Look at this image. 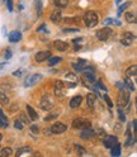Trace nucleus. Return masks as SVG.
Segmentation results:
<instances>
[{
    "label": "nucleus",
    "mask_w": 137,
    "mask_h": 157,
    "mask_svg": "<svg viewBox=\"0 0 137 157\" xmlns=\"http://www.w3.org/2000/svg\"><path fill=\"white\" fill-rule=\"evenodd\" d=\"M64 32H65V33H70V32H71V33H72V32L75 33V32H79V29H77V28H65Z\"/></svg>",
    "instance_id": "nucleus-37"
},
{
    "label": "nucleus",
    "mask_w": 137,
    "mask_h": 157,
    "mask_svg": "<svg viewBox=\"0 0 137 157\" xmlns=\"http://www.w3.org/2000/svg\"><path fill=\"white\" fill-rule=\"evenodd\" d=\"M123 84L126 85V87H127V89H130L131 91H135V90H136L135 84H133V81L131 80V77H126V78H124V82H123Z\"/></svg>",
    "instance_id": "nucleus-20"
},
{
    "label": "nucleus",
    "mask_w": 137,
    "mask_h": 157,
    "mask_svg": "<svg viewBox=\"0 0 137 157\" xmlns=\"http://www.w3.org/2000/svg\"><path fill=\"white\" fill-rule=\"evenodd\" d=\"M0 104H2V105L9 104V98H8L3 91H0Z\"/></svg>",
    "instance_id": "nucleus-29"
},
{
    "label": "nucleus",
    "mask_w": 137,
    "mask_h": 157,
    "mask_svg": "<svg viewBox=\"0 0 137 157\" xmlns=\"http://www.w3.org/2000/svg\"><path fill=\"white\" fill-rule=\"evenodd\" d=\"M121 93H119V99H118V104L119 106H126L130 104V91L126 89V86L119 89Z\"/></svg>",
    "instance_id": "nucleus-3"
},
{
    "label": "nucleus",
    "mask_w": 137,
    "mask_h": 157,
    "mask_svg": "<svg viewBox=\"0 0 137 157\" xmlns=\"http://www.w3.org/2000/svg\"><path fill=\"white\" fill-rule=\"evenodd\" d=\"M81 41H83V38H76V39H74L72 42L74 43H77V42H81Z\"/></svg>",
    "instance_id": "nucleus-50"
},
{
    "label": "nucleus",
    "mask_w": 137,
    "mask_h": 157,
    "mask_svg": "<svg viewBox=\"0 0 137 157\" xmlns=\"http://www.w3.org/2000/svg\"><path fill=\"white\" fill-rule=\"evenodd\" d=\"M118 143V141H117V137H114V136H111V137H105L104 138V146L107 147V148H112V147L114 146V144H117Z\"/></svg>",
    "instance_id": "nucleus-14"
},
{
    "label": "nucleus",
    "mask_w": 137,
    "mask_h": 157,
    "mask_svg": "<svg viewBox=\"0 0 137 157\" xmlns=\"http://www.w3.org/2000/svg\"><path fill=\"white\" fill-rule=\"evenodd\" d=\"M84 22L86 24V27H89V28H93L98 24V22H99V18H98V14L95 12H88L85 13L84 15Z\"/></svg>",
    "instance_id": "nucleus-1"
},
{
    "label": "nucleus",
    "mask_w": 137,
    "mask_h": 157,
    "mask_svg": "<svg viewBox=\"0 0 137 157\" xmlns=\"http://www.w3.org/2000/svg\"><path fill=\"white\" fill-rule=\"evenodd\" d=\"M135 41V34L131 32H124L121 37V43L123 46H130Z\"/></svg>",
    "instance_id": "nucleus-8"
},
{
    "label": "nucleus",
    "mask_w": 137,
    "mask_h": 157,
    "mask_svg": "<svg viewBox=\"0 0 137 157\" xmlns=\"http://www.w3.org/2000/svg\"><path fill=\"white\" fill-rule=\"evenodd\" d=\"M40 106L42 108L43 110H51L52 108H53V100L51 99V96H48V95H43V96L41 98Z\"/></svg>",
    "instance_id": "nucleus-5"
},
{
    "label": "nucleus",
    "mask_w": 137,
    "mask_h": 157,
    "mask_svg": "<svg viewBox=\"0 0 137 157\" xmlns=\"http://www.w3.org/2000/svg\"><path fill=\"white\" fill-rule=\"evenodd\" d=\"M51 21H52L53 23H56V24L60 23V22L62 21V14H61V12H60V10L52 12V14H51Z\"/></svg>",
    "instance_id": "nucleus-16"
},
{
    "label": "nucleus",
    "mask_w": 137,
    "mask_h": 157,
    "mask_svg": "<svg viewBox=\"0 0 137 157\" xmlns=\"http://www.w3.org/2000/svg\"><path fill=\"white\" fill-rule=\"evenodd\" d=\"M92 127V123L89 121H84L81 118H75L72 122V128L79 129V128H89Z\"/></svg>",
    "instance_id": "nucleus-6"
},
{
    "label": "nucleus",
    "mask_w": 137,
    "mask_h": 157,
    "mask_svg": "<svg viewBox=\"0 0 137 157\" xmlns=\"http://www.w3.org/2000/svg\"><path fill=\"white\" fill-rule=\"evenodd\" d=\"M80 137L83 140H90V138H94L95 137V132L92 129V127H89V128H83Z\"/></svg>",
    "instance_id": "nucleus-11"
},
{
    "label": "nucleus",
    "mask_w": 137,
    "mask_h": 157,
    "mask_svg": "<svg viewBox=\"0 0 137 157\" xmlns=\"http://www.w3.org/2000/svg\"><path fill=\"white\" fill-rule=\"evenodd\" d=\"M53 4L57 8H65L68 4V0H53Z\"/></svg>",
    "instance_id": "nucleus-24"
},
{
    "label": "nucleus",
    "mask_w": 137,
    "mask_h": 157,
    "mask_svg": "<svg viewBox=\"0 0 137 157\" xmlns=\"http://www.w3.org/2000/svg\"><path fill=\"white\" fill-rule=\"evenodd\" d=\"M6 8L9 12H13V0H6Z\"/></svg>",
    "instance_id": "nucleus-35"
},
{
    "label": "nucleus",
    "mask_w": 137,
    "mask_h": 157,
    "mask_svg": "<svg viewBox=\"0 0 137 157\" xmlns=\"http://www.w3.org/2000/svg\"><path fill=\"white\" fill-rule=\"evenodd\" d=\"M113 34V31L109 28V27H104V28H102L100 31H98L96 32V38L99 39V41H108L109 39V37Z\"/></svg>",
    "instance_id": "nucleus-4"
},
{
    "label": "nucleus",
    "mask_w": 137,
    "mask_h": 157,
    "mask_svg": "<svg viewBox=\"0 0 137 157\" xmlns=\"http://www.w3.org/2000/svg\"><path fill=\"white\" fill-rule=\"evenodd\" d=\"M105 25H108V24H113V19H111V18H108V19H105V21L103 22Z\"/></svg>",
    "instance_id": "nucleus-45"
},
{
    "label": "nucleus",
    "mask_w": 137,
    "mask_h": 157,
    "mask_svg": "<svg viewBox=\"0 0 137 157\" xmlns=\"http://www.w3.org/2000/svg\"><path fill=\"white\" fill-rule=\"evenodd\" d=\"M27 112H28V117H29V119H32V121H37L38 119V114L37 112L33 109V108L31 105H27Z\"/></svg>",
    "instance_id": "nucleus-17"
},
{
    "label": "nucleus",
    "mask_w": 137,
    "mask_h": 157,
    "mask_svg": "<svg viewBox=\"0 0 137 157\" xmlns=\"http://www.w3.org/2000/svg\"><path fill=\"white\" fill-rule=\"evenodd\" d=\"M75 147H76V150H77V152H79L80 155H84L85 153V151H84V148L81 146H77V144H75Z\"/></svg>",
    "instance_id": "nucleus-41"
},
{
    "label": "nucleus",
    "mask_w": 137,
    "mask_h": 157,
    "mask_svg": "<svg viewBox=\"0 0 137 157\" xmlns=\"http://www.w3.org/2000/svg\"><path fill=\"white\" fill-rule=\"evenodd\" d=\"M96 86L98 87H99V89H102V90H104V91H107V90H108V87H107L102 81H98V84H96Z\"/></svg>",
    "instance_id": "nucleus-38"
},
{
    "label": "nucleus",
    "mask_w": 137,
    "mask_h": 157,
    "mask_svg": "<svg viewBox=\"0 0 137 157\" xmlns=\"http://www.w3.org/2000/svg\"><path fill=\"white\" fill-rule=\"evenodd\" d=\"M42 80V75L41 74H33L31 76H28L24 81V87H32L34 85H37Z\"/></svg>",
    "instance_id": "nucleus-2"
},
{
    "label": "nucleus",
    "mask_w": 137,
    "mask_h": 157,
    "mask_svg": "<svg viewBox=\"0 0 137 157\" xmlns=\"http://www.w3.org/2000/svg\"><path fill=\"white\" fill-rule=\"evenodd\" d=\"M55 94L56 96H64L65 95V84L60 80L55 81Z\"/></svg>",
    "instance_id": "nucleus-10"
},
{
    "label": "nucleus",
    "mask_w": 137,
    "mask_h": 157,
    "mask_svg": "<svg viewBox=\"0 0 137 157\" xmlns=\"http://www.w3.org/2000/svg\"><path fill=\"white\" fill-rule=\"evenodd\" d=\"M135 143V138H133V137L131 136H128V137H127V141H126V146H130V144H133Z\"/></svg>",
    "instance_id": "nucleus-36"
},
{
    "label": "nucleus",
    "mask_w": 137,
    "mask_h": 157,
    "mask_svg": "<svg viewBox=\"0 0 137 157\" xmlns=\"http://www.w3.org/2000/svg\"><path fill=\"white\" fill-rule=\"evenodd\" d=\"M3 2H4V0H0V4H2V3H3Z\"/></svg>",
    "instance_id": "nucleus-55"
},
{
    "label": "nucleus",
    "mask_w": 137,
    "mask_h": 157,
    "mask_svg": "<svg viewBox=\"0 0 137 157\" xmlns=\"http://www.w3.org/2000/svg\"><path fill=\"white\" fill-rule=\"evenodd\" d=\"M28 152H31V147H22V148H19L18 151H17V153H15V156H22V155H24V153H28Z\"/></svg>",
    "instance_id": "nucleus-28"
},
{
    "label": "nucleus",
    "mask_w": 137,
    "mask_h": 157,
    "mask_svg": "<svg viewBox=\"0 0 137 157\" xmlns=\"http://www.w3.org/2000/svg\"><path fill=\"white\" fill-rule=\"evenodd\" d=\"M66 129H67L66 124H64V123H61V122H56V123L51 127V133H53V134H61V133L66 132Z\"/></svg>",
    "instance_id": "nucleus-7"
},
{
    "label": "nucleus",
    "mask_w": 137,
    "mask_h": 157,
    "mask_svg": "<svg viewBox=\"0 0 137 157\" xmlns=\"http://www.w3.org/2000/svg\"><path fill=\"white\" fill-rule=\"evenodd\" d=\"M12 55H13V53H12L10 50H6V51H5V58H6V60H9V58L12 57Z\"/></svg>",
    "instance_id": "nucleus-42"
},
{
    "label": "nucleus",
    "mask_w": 137,
    "mask_h": 157,
    "mask_svg": "<svg viewBox=\"0 0 137 157\" xmlns=\"http://www.w3.org/2000/svg\"><path fill=\"white\" fill-rule=\"evenodd\" d=\"M0 127H3V128H6L8 127V118L4 115L2 109H0Z\"/></svg>",
    "instance_id": "nucleus-21"
},
{
    "label": "nucleus",
    "mask_w": 137,
    "mask_h": 157,
    "mask_svg": "<svg viewBox=\"0 0 137 157\" xmlns=\"http://www.w3.org/2000/svg\"><path fill=\"white\" fill-rule=\"evenodd\" d=\"M85 77H86V80L90 81V82H94L95 81V76L93 75V72H86L85 74Z\"/></svg>",
    "instance_id": "nucleus-32"
},
{
    "label": "nucleus",
    "mask_w": 137,
    "mask_h": 157,
    "mask_svg": "<svg viewBox=\"0 0 137 157\" xmlns=\"http://www.w3.org/2000/svg\"><path fill=\"white\" fill-rule=\"evenodd\" d=\"M2 140H3V134L0 133V142H2Z\"/></svg>",
    "instance_id": "nucleus-54"
},
{
    "label": "nucleus",
    "mask_w": 137,
    "mask_h": 157,
    "mask_svg": "<svg viewBox=\"0 0 137 157\" xmlns=\"http://www.w3.org/2000/svg\"><path fill=\"white\" fill-rule=\"evenodd\" d=\"M13 155V150L9 148V147H5V148H2L0 151V156L2 157H6V156H12Z\"/></svg>",
    "instance_id": "nucleus-25"
},
{
    "label": "nucleus",
    "mask_w": 137,
    "mask_h": 157,
    "mask_svg": "<svg viewBox=\"0 0 137 157\" xmlns=\"http://www.w3.org/2000/svg\"><path fill=\"white\" fill-rule=\"evenodd\" d=\"M119 121L121 122H124L126 121V117H124V114H123V112L119 109Z\"/></svg>",
    "instance_id": "nucleus-43"
},
{
    "label": "nucleus",
    "mask_w": 137,
    "mask_h": 157,
    "mask_svg": "<svg viewBox=\"0 0 137 157\" xmlns=\"http://www.w3.org/2000/svg\"><path fill=\"white\" fill-rule=\"evenodd\" d=\"M79 48H80V46H77V44H76V46H75V48H74V50H75V51H79Z\"/></svg>",
    "instance_id": "nucleus-52"
},
{
    "label": "nucleus",
    "mask_w": 137,
    "mask_h": 157,
    "mask_svg": "<svg viewBox=\"0 0 137 157\" xmlns=\"http://www.w3.org/2000/svg\"><path fill=\"white\" fill-rule=\"evenodd\" d=\"M51 56H52V53H51L50 51H40V52L36 53L34 58H36L37 62H43V61L48 60V58H50Z\"/></svg>",
    "instance_id": "nucleus-9"
},
{
    "label": "nucleus",
    "mask_w": 137,
    "mask_h": 157,
    "mask_svg": "<svg viewBox=\"0 0 137 157\" xmlns=\"http://www.w3.org/2000/svg\"><path fill=\"white\" fill-rule=\"evenodd\" d=\"M124 17H126V21L128 23H136V15L133 13H126Z\"/></svg>",
    "instance_id": "nucleus-26"
},
{
    "label": "nucleus",
    "mask_w": 137,
    "mask_h": 157,
    "mask_svg": "<svg viewBox=\"0 0 137 157\" xmlns=\"http://www.w3.org/2000/svg\"><path fill=\"white\" fill-rule=\"evenodd\" d=\"M34 5H36V8H37V12L40 13L41 6H42V0H36V2H34Z\"/></svg>",
    "instance_id": "nucleus-34"
},
{
    "label": "nucleus",
    "mask_w": 137,
    "mask_h": 157,
    "mask_svg": "<svg viewBox=\"0 0 137 157\" xmlns=\"http://www.w3.org/2000/svg\"><path fill=\"white\" fill-rule=\"evenodd\" d=\"M19 117H21V118H19V121H21L22 123H25V124L29 123V119L27 118V115H25L24 113H21V114H19Z\"/></svg>",
    "instance_id": "nucleus-33"
},
{
    "label": "nucleus",
    "mask_w": 137,
    "mask_h": 157,
    "mask_svg": "<svg viewBox=\"0 0 137 157\" xmlns=\"http://www.w3.org/2000/svg\"><path fill=\"white\" fill-rule=\"evenodd\" d=\"M14 128L18 129V131H22V129H23V123L19 121V119H17V121L14 122Z\"/></svg>",
    "instance_id": "nucleus-31"
},
{
    "label": "nucleus",
    "mask_w": 137,
    "mask_h": 157,
    "mask_svg": "<svg viewBox=\"0 0 137 157\" xmlns=\"http://www.w3.org/2000/svg\"><path fill=\"white\" fill-rule=\"evenodd\" d=\"M31 131H32L33 133H38V132H40V129H38L37 125H32V127H31Z\"/></svg>",
    "instance_id": "nucleus-44"
},
{
    "label": "nucleus",
    "mask_w": 137,
    "mask_h": 157,
    "mask_svg": "<svg viewBox=\"0 0 137 157\" xmlns=\"http://www.w3.org/2000/svg\"><path fill=\"white\" fill-rule=\"evenodd\" d=\"M81 103H83V96L81 95H75L72 99L70 100V108H72V109H76V108L80 106Z\"/></svg>",
    "instance_id": "nucleus-13"
},
{
    "label": "nucleus",
    "mask_w": 137,
    "mask_h": 157,
    "mask_svg": "<svg viewBox=\"0 0 137 157\" xmlns=\"http://www.w3.org/2000/svg\"><path fill=\"white\" fill-rule=\"evenodd\" d=\"M22 74H23V72H22L21 70H18V71H14V72H13L14 76H22Z\"/></svg>",
    "instance_id": "nucleus-47"
},
{
    "label": "nucleus",
    "mask_w": 137,
    "mask_h": 157,
    "mask_svg": "<svg viewBox=\"0 0 137 157\" xmlns=\"http://www.w3.org/2000/svg\"><path fill=\"white\" fill-rule=\"evenodd\" d=\"M62 60V58L61 57H56V56H51L50 58H48V66H55L56 63H58V62H60Z\"/></svg>",
    "instance_id": "nucleus-22"
},
{
    "label": "nucleus",
    "mask_w": 137,
    "mask_h": 157,
    "mask_svg": "<svg viewBox=\"0 0 137 157\" xmlns=\"http://www.w3.org/2000/svg\"><path fill=\"white\" fill-rule=\"evenodd\" d=\"M66 77H67V78H74L75 75H74V74H66Z\"/></svg>",
    "instance_id": "nucleus-49"
},
{
    "label": "nucleus",
    "mask_w": 137,
    "mask_h": 157,
    "mask_svg": "<svg viewBox=\"0 0 137 157\" xmlns=\"http://www.w3.org/2000/svg\"><path fill=\"white\" fill-rule=\"evenodd\" d=\"M126 75H127V77H136L137 76V66L132 65L131 67H128L126 71Z\"/></svg>",
    "instance_id": "nucleus-18"
},
{
    "label": "nucleus",
    "mask_w": 137,
    "mask_h": 157,
    "mask_svg": "<svg viewBox=\"0 0 137 157\" xmlns=\"http://www.w3.org/2000/svg\"><path fill=\"white\" fill-rule=\"evenodd\" d=\"M121 153H122V147H121V144H114L112 148H111V155L112 156H121Z\"/></svg>",
    "instance_id": "nucleus-19"
},
{
    "label": "nucleus",
    "mask_w": 137,
    "mask_h": 157,
    "mask_svg": "<svg viewBox=\"0 0 137 157\" xmlns=\"http://www.w3.org/2000/svg\"><path fill=\"white\" fill-rule=\"evenodd\" d=\"M103 98H104V100L107 101V104H108V105H109V108H112V105H113V103H112V100L109 99V96H108V95H104Z\"/></svg>",
    "instance_id": "nucleus-40"
},
{
    "label": "nucleus",
    "mask_w": 137,
    "mask_h": 157,
    "mask_svg": "<svg viewBox=\"0 0 137 157\" xmlns=\"http://www.w3.org/2000/svg\"><path fill=\"white\" fill-rule=\"evenodd\" d=\"M55 118H57V114H50V115H47V117L45 118V121H46V122H50V121H53Z\"/></svg>",
    "instance_id": "nucleus-39"
},
{
    "label": "nucleus",
    "mask_w": 137,
    "mask_h": 157,
    "mask_svg": "<svg viewBox=\"0 0 137 157\" xmlns=\"http://www.w3.org/2000/svg\"><path fill=\"white\" fill-rule=\"evenodd\" d=\"M130 5H131V2H126V3H123V4L118 8V17H121V14H122V13L126 10V9L130 6Z\"/></svg>",
    "instance_id": "nucleus-30"
},
{
    "label": "nucleus",
    "mask_w": 137,
    "mask_h": 157,
    "mask_svg": "<svg viewBox=\"0 0 137 157\" xmlns=\"http://www.w3.org/2000/svg\"><path fill=\"white\" fill-rule=\"evenodd\" d=\"M115 25H121V21H115V22H113Z\"/></svg>",
    "instance_id": "nucleus-51"
},
{
    "label": "nucleus",
    "mask_w": 137,
    "mask_h": 157,
    "mask_svg": "<svg viewBox=\"0 0 137 157\" xmlns=\"http://www.w3.org/2000/svg\"><path fill=\"white\" fill-rule=\"evenodd\" d=\"M115 85L118 86V89H122V87H124V84H123V82H117Z\"/></svg>",
    "instance_id": "nucleus-48"
},
{
    "label": "nucleus",
    "mask_w": 137,
    "mask_h": 157,
    "mask_svg": "<svg viewBox=\"0 0 137 157\" xmlns=\"http://www.w3.org/2000/svg\"><path fill=\"white\" fill-rule=\"evenodd\" d=\"M121 2H122V0H115V4H117V5H119Z\"/></svg>",
    "instance_id": "nucleus-53"
},
{
    "label": "nucleus",
    "mask_w": 137,
    "mask_h": 157,
    "mask_svg": "<svg viewBox=\"0 0 137 157\" xmlns=\"http://www.w3.org/2000/svg\"><path fill=\"white\" fill-rule=\"evenodd\" d=\"M85 63V61L84 60H79V62H77V63H72V67H74V70L75 71H81L83 70V65Z\"/></svg>",
    "instance_id": "nucleus-27"
},
{
    "label": "nucleus",
    "mask_w": 137,
    "mask_h": 157,
    "mask_svg": "<svg viewBox=\"0 0 137 157\" xmlns=\"http://www.w3.org/2000/svg\"><path fill=\"white\" fill-rule=\"evenodd\" d=\"M53 47L56 48V50L64 52V51H66V50H67L68 44H67L66 42H64V41H55V42H53Z\"/></svg>",
    "instance_id": "nucleus-15"
},
{
    "label": "nucleus",
    "mask_w": 137,
    "mask_h": 157,
    "mask_svg": "<svg viewBox=\"0 0 137 157\" xmlns=\"http://www.w3.org/2000/svg\"><path fill=\"white\" fill-rule=\"evenodd\" d=\"M8 38H9V42L17 43V42H19L22 39V33L19 31H13V32H10L8 34Z\"/></svg>",
    "instance_id": "nucleus-12"
},
{
    "label": "nucleus",
    "mask_w": 137,
    "mask_h": 157,
    "mask_svg": "<svg viewBox=\"0 0 137 157\" xmlns=\"http://www.w3.org/2000/svg\"><path fill=\"white\" fill-rule=\"evenodd\" d=\"M40 31H45L46 33H48V31H47V29H46V24H42L40 28H38V32H40Z\"/></svg>",
    "instance_id": "nucleus-46"
},
{
    "label": "nucleus",
    "mask_w": 137,
    "mask_h": 157,
    "mask_svg": "<svg viewBox=\"0 0 137 157\" xmlns=\"http://www.w3.org/2000/svg\"><path fill=\"white\" fill-rule=\"evenodd\" d=\"M86 101H88V105L90 108H93L95 105V95L94 94H88L86 95Z\"/></svg>",
    "instance_id": "nucleus-23"
}]
</instances>
